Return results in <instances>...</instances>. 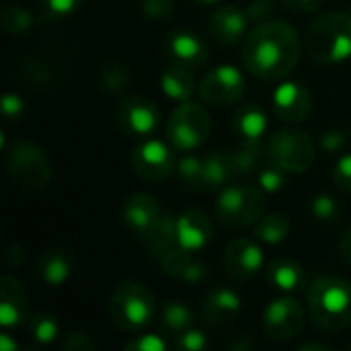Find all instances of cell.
<instances>
[{
	"label": "cell",
	"mask_w": 351,
	"mask_h": 351,
	"mask_svg": "<svg viewBox=\"0 0 351 351\" xmlns=\"http://www.w3.org/2000/svg\"><path fill=\"white\" fill-rule=\"evenodd\" d=\"M300 51L302 41L294 25L288 21H263L243 41V64L257 78L280 80L296 68Z\"/></svg>",
	"instance_id": "6da1fadb"
},
{
	"label": "cell",
	"mask_w": 351,
	"mask_h": 351,
	"mask_svg": "<svg viewBox=\"0 0 351 351\" xmlns=\"http://www.w3.org/2000/svg\"><path fill=\"white\" fill-rule=\"evenodd\" d=\"M308 313L323 333H339L351 325V284L335 278H317L306 292Z\"/></svg>",
	"instance_id": "7a4b0ae2"
},
{
	"label": "cell",
	"mask_w": 351,
	"mask_h": 351,
	"mask_svg": "<svg viewBox=\"0 0 351 351\" xmlns=\"http://www.w3.org/2000/svg\"><path fill=\"white\" fill-rule=\"evenodd\" d=\"M306 51L317 64H341L351 58V16L325 12L306 31Z\"/></svg>",
	"instance_id": "3957f363"
},
{
	"label": "cell",
	"mask_w": 351,
	"mask_h": 351,
	"mask_svg": "<svg viewBox=\"0 0 351 351\" xmlns=\"http://www.w3.org/2000/svg\"><path fill=\"white\" fill-rule=\"evenodd\" d=\"M154 308L152 292L138 282L117 286L109 300V317L113 325L125 333L144 329L154 319Z\"/></svg>",
	"instance_id": "277c9868"
},
{
	"label": "cell",
	"mask_w": 351,
	"mask_h": 351,
	"mask_svg": "<svg viewBox=\"0 0 351 351\" xmlns=\"http://www.w3.org/2000/svg\"><path fill=\"white\" fill-rule=\"evenodd\" d=\"M6 169L10 179L25 191H41L51 181L47 154L29 140H14L6 148Z\"/></svg>",
	"instance_id": "5b68a950"
},
{
	"label": "cell",
	"mask_w": 351,
	"mask_h": 351,
	"mask_svg": "<svg viewBox=\"0 0 351 351\" xmlns=\"http://www.w3.org/2000/svg\"><path fill=\"white\" fill-rule=\"evenodd\" d=\"M267 160L286 173L302 175L306 173L317 158L313 138L300 128H282L278 130L265 148Z\"/></svg>",
	"instance_id": "8992f818"
},
{
	"label": "cell",
	"mask_w": 351,
	"mask_h": 351,
	"mask_svg": "<svg viewBox=\"0 0 351 351\" xmlns=\"http://www.w3.org/2000/svg\"><path fill=\"white\" fill-rule=\"evenodd\" d=\"M212 134V119L204 105L183 101L175 107L167 123V138L179 152H193L208 142Z\"/></svg>",
	"instance_id": "52a82bcc"
},
{
	"label": "cell",
	"mask_w": 351,
	"mask_h": 351,
	"mask_svg": "<svg viewBox=\"0 0 351 351\" xmlns=\"http://www.w3.org/2000/svg\"><path fill=\"white\" fill-rule=\"evenodd\" d=\"M218 218L230 228L253 226L263 218L265 191L259 185H226L218 195Z\"/></svg>",
	"instance_id": "ba28073f"
},
{
	"label": "cell",
	"mask_w": 351,
	"mask_h": 351,
	"mask_svg": "<svg viewBox=\"0 0 351 351\" xmlns=\"http://www.w3.org/2000/svg\"><path fill=\"white\" fill-rule=\"evenodd\" d=\"M173 148L156 138H144L132 152V169L146 183H160L175 173Z\"/></svg>",
	"instance_id": "9c48e42d"
},
{
	"label": "cell",
	"mask_w": 351,
	"mask_h": 351,
	"mask_svg": "<svg viewBox=\"0 0 351 351\" xmlns=\"http://www.w3.org/2000/svg\"><path fill=\"white\" fill-rule=\"evenodd\" d=\"M197 90L199 97L212 107L234 105L245 93V74L232 64H220L204 74Z\"/></svg>",
	"instance_id": "30bf717a"
},
{
	"label": "cell",
	"mask_w": 351,
	"mask_h": 351,
	"mask_svg": "<svg viewBox=\"0 0 351 351\" xmlns=\"http://www.w3.org/2000/svg\"><path fill=\"white\" fill-rule=\"evenodd\" d=\"M306 313L302 304L294 298H276L263 311V327L269 339L290 341L298 337L304 329Z\"/></svg>",
	"instance_id": "8fae6325"
},
{
	"label": "cell",
	"mask_w": 351,
	"mask_h": 351,
	"mask_svg": "<svg viewBox=\"0 0 351 351\" xmlns=\"http://www.w3.org/2000/svg\"><path fill=\"white\" fill-rule=\"evenodd\" d=\"M117 128L130 138H148L160 121L158 107L142 97H125L115 109Z\"/></svg>",
	"instance_id": "7c38bea8"
},
{
	"label": "cell",
	"mask_w": 351,
	"mask_h": 351,
	"mask_svg": "<svg viewBox=\"0 0 351 351\" xmlns=\"http://www.w3.org/2000/svg\"><path fill=\"white\" fill-rule=\"evenodd\" d=\"M162 216L165 212L160 210L158 202L144 191L132 193L123 204V222L144 247L154 237Z\"/></svg>",
	"instance_id": "4fadbf2b"
},
{
	"label": "cell",
	"mask_w": 351,
	"mask_h": 351,
	"mask_svg": "<svg viewBox=\"0 0 351 351\" xmlns=\"http://www.w3.org/2000/svg\"><path fill=\"white\" fill-rule=\"evenodd\" d=\"M274 111L284 123H300L313 111V95L298 80H284L276 86L271 95Z\"/></svg>",
	"instance_id": "5bb4252c"
},
{
	"label": "cell",
	"mask_w": 351,
	"mask_h": 351,
	"mask_svg": "<svg viewBox=\"0 0 351 351\" xmlns=\"http://www.w3.org/2000/svg\"><path fill=\"white\" fill-rule=\"evenodd\" d=\"M214 239L212 220L202 210H187L175 218V245L189 253L204 251Z\"/></svg>",
	"instance_id": "9a60e30c"
},
{
	"label": "cell",
	"mask_w": 351,
	"mask_h": 351,
	"mask_svg": "<svg viewBox=\"0 0 351 351\" xmlns=\"http://www.w3.org/2000/svg\"><path fill=\"white\" fill-rule=\"evenodd\" d=\"M263 249L253 239H234L224 251V267L234 280H251L263 269Z\"/></svg>",
	"instance_id": "2e32d148"
},
{
	"label": "cell",
	"mask_w": 351,
	"mask_h": 351,
	"mask_svg": "<svg viewBox=\"0 0 351 351\" xmlns=\"http://www.w3.org/2000/svg\"><path fill=\"white\" fill-rule=\"evenodd\" d=\"M249 27L251 16L247 8H241L237 4L220 6L210 19V33L222 45H234L239 41H245L247 33L251 31Z\"/></svg>",
	"instance_id": "e0dca14e"
},
{
	"label": "cell",
	"mask_w": 351,
	"mask_h": 351,
	"mask_svg": "<svg viewBox=\"0 0 351 351\" xmlns=\"http://www.w3.org/2000/svg\"><path fill=\"white\" fill-rule=\"evenodd\" d=\"M31 321L29 300L19 280L10 276L0 278V325L4 329L21 327Z\"/></svg>",
	"instance_id": "ac0fdd59"
},
{
	"label": "cell",
	"mask_w": 351,
	"mask_h": 351,
	"mask_svg": "<svg viewBox=\"0 0 351 351\" xmlns=\"http://www.w3.org/2000/svg\"><path fill=\"white\" fill-rule=\"evenodd\" d=\"M167 51L171 53V58L175 60L177 66H183L187 70L193 68H202L208 62V47L202 41L199 35L187 31V29H179L173 31L167 41H165Z\"/></svg>",
	"instance_id": "d6986e66"
},
{
	"label": "cell",
	"mask_w": 351,
	"mask_h": 351,
	"mask_svg": "<svg viewBox=\"0 0 351 351\" xmlns=\"http://www.w3.org/2000/svg\"><path fill=\"white\" fill-rule=\"evenodd\" d=\"M241 308H243L241 296L232 288L220 286L208 294L202 313L206 323H210L212 327H226L241 315Z\"/></svg>",
	"instance_id": "ffe728a7"
},
{
	"label": "cell",
	"mask_w": 351,
	"mask_h": 351,
	"mask_svg": "<svg viewBox=\"0 0 351 351\" xmlns=\"http://www.w3.org/2000/svg\"><path fill=\"white\" fill-rule=\"evenodd\" d=\"M160 267L169 278L185 282V284H199L208 274L206 263L199 261L195 253L183 251L177 245L160 259Z\"/></svg>",
	"instance_id": "44dd1931"
},
{
	"label": "cell",
	"mask_w": 351,
	"mask_h": 351,
	"mask_svg": "<svg viewBox=\"0 0 351 351\" xmlns=\"http://www.w3.org/2000/svg\"><path fill=\"white\" fill-rule=\"evenodd\" d=\"M72 269H74V259H72V253L66 249H51L43 253L37 265V274L41 282L49 288L64 286L70 280Z\"/></svg>",
	"instance_id": "7402d4cb"
},
{
	"label": "cell",
	"mask_w": 351,
	"mask_h": 351,
	"mask_svg": "<svg viewBox=\"0 0 351 351\" xmlns=\"http://www.w3.org/2000/svg\"><path fill=\"white\" fill-rule=\"evenodd\" d=\"M234 132L243 144H259L267 132V113L257 105H243L234 113Z\"/></svg>",
	"instance_id": "603a6c76"
},
{
	"label": "cell",
	"mask_w": 351,
	"mask_h": 351,
	"mask_svg": "<svg viewBox=\"0 0 351 351\" xmlns=\"http://www.w3.org/2000/svg\"><path fill=\"white\" fill-rule=\"evenodd\" d=\"M160 90L167 99L175 101V103H183L189 101L195 93V82L191 76V70L183 68V66H169L162 70L160 74Z\"/></svg>",
	"instance_id": "cb8c5ba5"
},
{
	"label": "cell",
	"mask_w": 351,
	"mask_h": 351,
	"mask_svg": "<svg viewBox=\"0 0 351 351\" xmlns=\"http://www.w3.org/2000/svg\"><path fill=\"white\" fill-rule=\"evenodd\" d=\"M267 282L271 284V288H276L280 292H294V290L304 286L306 274H304V269H302V265L298 261L282 257V259H276L269 265Z\"/></svg>",
	"instance_id": "d4e9b609"
},
{
	"label": "cell",
	"mask_w": 351,
	"mask_h": 351,
	"mask_svg": "<svg viewBox=\"0 0 351 351\" xmlns=\"http://www.w3.org/2000/svg\"><path fill=\"white\" fill-rule=\"evenodd\" d=\"M232 169L226 152H210L204 156L202 191H222L232 181Z\"/></svg>",
	"instance_id": "484cf974"
},
{
	"label": "cell",
	"mask_w": 351,
	"mask_h": 351,
	"mask_svg": "<svg viewBox=\"0 0 351 351\" xmlns=\"http://www.w3.org/2000/svg\"><path fill=\"white\" fill-rule=\"evenodd\" d=\"M290 234V220L284 214H267L255 224V239L269 247L284 243Z\"/></svg>",
	"instance_id": "4316f807"
},
{
	"label": "cell",
	"mask_w": 351,
	"mask_h": 351,
	"mask_svg": "<svg viewBox=\"0 0 351 351\" xmlns=\"http://www.w3.org/2000/svg\"><path fill=\"white\" fill-rule=\"evenodd\" d=\"M226 154H228V162H230L234 179L253 175L261 165V146L259 144H243Z\"/></svg>",
	"instance_id": "83f0119b"
},
{
	"label": "cell",
	"mask_w": 351,
	"mask_h": 351,
	"mask_svg": "<svg viewBox=\"0 0 351 351\" xmlns=\"http://www.w3.org/2000/svg\"><path fill=\"white\" fill-rule=\"evenodd\" d=\"M0 25L6 33L10 35H21L27 33L29 29H33L35 25V16L29 8H25L23 4H6L2 8V16H0Z\"/></svg>",
	"instance_id": "f1b7e54d"
},
{
	"label": "cell",
	"mask_w": 351,
	"mask_h": 351,
	"mask_svg": "<svg viewBox=\"0 0 351 351\" xmlns=\"http://www.w3.org/2000/svg\"><path fill=\"white\" fill-rule=\"evenodd\" d=\"M132 82L130 68L119 60H109L101 70V84L109 95H121Z\"/></svg>",
	"instance_id": "f546056e"
},
{
	"label": "cell",
	"mask_w": 351,
	"mask_h": 351,
	"mask_svg": "<svg viewBox=\"0 0 351 351\" xmlns=\"http://www.w3.org/2000/svg\"><path fill=\"white\" fill-rule=\"evenodd\" d=\"M162 325L173 333V335H181L187 329L193 327V313L187 308V304L179 302V300H171L165 304L162 308Z\"/></svg>",
	"instance_id": "4dcf8cb0"
},
{
	"label": "cell",
	"mask_w": 351,
	"mask_h": 351,
	"mask_svg": "<svg viewBox=\"0 0 351 351\" xmlns=\"http://www.w3.org/2000/svg\"><path fill=\"white\" fill-rule=\"evenodd\" d=\"M175 173L189 189L202 191V177H204V156L197 154H185L177 160Z\"/></svg>",
	"instance_id": "1f68e13d"
},
{
	"label": "cell",
	"mask_w": 351,
	"mask_h": 351,
	"mask_svg": "<svg viewBox=\"0 0 351 351\" xmlns=\"http://www.w3.org/2000/svg\"><path fill=\"white\" fill-rule=\"evenodd\" d=\"M29 331H31L33 339L37 343H41V346L56 341L58 335H60V327H58L56 319L49 317V315H35V317H31Z\"/></svg>",
	"instance_id": "d6a6232c"
},
{
	"label": "cell",
	"mask_w": 351,
	"mask_h": 351,
	"mask_svg": "<svg viewBox=\"0 0 351 351\" xmlns=\"http://www.w3.org/2000/svg\"><path fill=\"white\" fill-rule=\"evenodd\" d=\"M311 214L321 224H333L339 218V204L329 193H319L311 199Z\"/></svg>",
	"instance_id": "836d02e7"
},
{
	"label": "cell",
	"mask_w": 351,
	"mask_h": 351,
	"mask_svg": "<svg viewBox=\"0 0 351 351\" xmlns=\"http://www.w3.org/2000/svg\"><path fill=\"white\" fill-rule=\"evenodd\" d=\"M140 10L146 19L154 23H167L171 21L175 12V2L173 0H140Z\"/></svg>",
	"instance_id": "e575fe53"
},
{
	"label": "cell",
	"mask_w": 351,
	"mask_h": 351,
	"mask_svg": "<svg viewBox=\"0 0 351 351\" xmlns=\"http://www.w3.org/2000/svg\"><path fill=\"white\" fill-rule=\"evenodd\" d=\"M257 183L265 193H278L286 185V171L278 169L276 165H269L257 173Z\"/></svg>",
	"instance_id": "d590c367"
},
{
	"label": "cell",
	"mask_w": 351,
	"mask_h": 351,
	"mask_svg": "<svg viewBox=\"0 0 351 351\" xmlns=\"http://www.w3.org/2000/svg\"><path fill=\"white\" fill-rule=\"evenodd\" d=\"M125 350L134 351H165L167 350V341L162 337H158L156 333H142L136 339L125 343Z\"/></svg>",
	"instance_id": "8d00e7d4"
},
{
	"label": "cell",
	"mask_w": 351,
	"mask_h": 351,
	"mask_svg": "<svg viewBox=\"0 0 351 351\" xmlns=\"http://www.w3.org/2000/svg\"><path fill=\"white\" fill-rule=\"evenodd\" d=\"M177 348L185 351H204L208 348V339H206V333L199 331V329H187L185 333L179 335L177 339Z\"/></svg>",
	"instance_id": "74e56055"
},
{
	"label": "cell",
	"mask_w": 351,
	"mask_h": 351,
	"mask_svg": "<svg viewBox=\"0 0 351 351\" xmlns=\"http://www.w3.org/2000/svg\"><path fill=\"white\" fill-rule=\"evenodd\" d=\"M84 0H41L43 8L47 14L62 19V16H70L72 12H76L82 6Z\"/></svg>",
	"instance_id": "f35d334b"
},
{
	"label": "cell",
	"mask_w": 351,
	"mask_h": 351,
	"mask_svg": "<svg viewBox=\"0 0 351 351\" xmlns=\"http://www.w3.org/2000/svg\"><path fill=\"white\" fill-rule=\"evenodd\" d=\"M333 183L346 191V193H351V154H343L335 169H333Z\"/></svg>",
	"instance_id": "ab89813d"
},
{
	"label": "cell",
	"mask_w": 351,
	"mask_h": 351,
	"mask_svg": "<svg viewBox=\"0 0 351 351\" xmlns=\"http://www.w3.org/2000/svg\"><path fill=\"white\" fill-rule=\"evenodd\" d=\"M23 109H25V103H23V99L16 93H6L2 97V113H4V117L8 121L16 119L23 113Z\"/></svg>",
	"instance_id": "60d3db41"
},
{
	"label": "cell",
	"mask_w": 351,
	"mask_h": 351,
	"mask_svg": "<svg viewBox=\"0 0 351 351\" xmlns=\"http://www.w3.org/2000/svg\"><path fill=\"white\" fill-rule=\"evenodd\" d=\"M346 146V134L341 130H329L321 136V148L323 152H339Z\"/></svg>",
	"instance_id": "b9f144b4"
},
{
	"label": "cell",
	"mask_w": 351,
	"mask_h": 351,
	"mask_svg": "<svg viewBox=\"0 0 351 351\" xmlns=\"http://www.w3.org/2000/svg\"><path fill=\"white\" fill-rule=\"evenodd\" d=\"M271 10H274L271 0H253L247 6V12L251 16V23H263V21H267L269 14H271Z\"/></svg>",
	"instance_id": "7bdbcfd3"
},
{
	"label": "cell",
	"mask_w": 351,
	"mask_h": 351,
	"mask_svg": "<svg viewBox=\"0 0 351 351\" xmlns=\"http://www.w3.org/2000/svg\"><path fill=\"white\" fill-rule=\"evenodd\" d=\"M64 350L72 351H88L95 350V341L86 335V333H72L66 337L64 341Z\"/></svg>",
	"instance_id": "ee69618b"
},
{
	"label": "cell",
	"mask_w": 351,
	"mask_h": 351,
	"mask_svg": "<svg viewBox=\"0 0 351 351\" xmlns=\"http://www.w3.org/2000/svg\"><path fill=\"white\" fill-rule=\"evenodd\" d=\"M282 4L294 12H317L323 6V0H282Z\"/></svg>",
	"instance_id": "f6af8a7d"
},
{
	"label": "cell",
	"mask_w": 351,
	"mask_h": 351,
	"mask_svg": "<svg viewBox=\"0 0 351 351\" xmlns=\"http://www.w3.org/2000/svg\"><path fill=\"white\" fill-rule=\"evenodd\" d=\"M339 253H341L343 261L351 267V228H348L339 239Z\"/></svg>",
	"instance_id": "bcb514c9"
},
{
	"label": "cell",
	"mask_w": 351,
	"mask_h": 351,
	"mask_svg": "<svg viewBox=\"0 0 351 351\" xmlns=\"http://www.w3.org/2000/svg\"><path fill=\"white\" fill-rule=\"evenodd\" d=\"M228 348H230V350H237V351L251 350V348H253V341H251L247 335H239V341H230V343H228Z\"/></svg>",
	"instance_id": "7dc6e473"
},
{
	"label": "cell",
	"mask_w": 351,
	"mask_h": 351,
	"mask_svg": "<svg viewBox=\"0 0 351 351\" xmlns=\"http://www.w3.org/2000/svg\"><path fill=\"white\" fill-rule=\"evenodd\" d=\"M16 348H19V343H16V341H12L8 333H2V335H0V350H2V351H14Z\"/></svg>",
	"instance_id": "c3c4849f"
},
{
	"label": "cell",
	"mask_w": 351,
	"mask_h": 351,
	"mask_svg": "<svg viewBox=\"0 0 351 351\" xmlns=\"http://www.w3.org/2000/svg\"><path fill=\"white\" fill-rule=\"evenodd\" d=\"M298 350H321V351H329L331 348L327 346V343H304V346H300Z\"/></svg>",
	"instance_id": "681fc988"
},
{
	"label": "cell",
	"mask_w": 351,
	"mask_h": 351,
	"mask_svg": "<svg viewBox=\"0 0 351 351\" xmlns=\"http://www.w3.org/2000/svg\"><path fill=\"white\" fill-rule=\"evenodd\" d=\"M191 2L202 4V6H210V4H216V2H220V0H191Z\"/></svg>",
	"instance_id": "f907efd6"
}]
</instances>
